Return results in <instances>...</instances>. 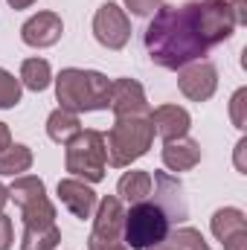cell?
<instances>
[{
  "label": "cell",
  "mask_w": 247,
  "mask_h": 250,
  "mask_svg": "<svg viewBox=\"0 0 247 250\" xmlns=\"http://www.w3.org/2000/svg\"><path fill=\"white\" fill-rule=\"evenodd\" d=\"M247 99V90L242 87V90H236V96H233V102H230V117H233V125L236 128H245L247 125V117H245V102Z\"/></svg>",
  "instance_id": "obj_25"
},
{
  "label": "cell",
  "mask_w": 247,
  "mask_h": 250,
  "mask_svg": "<svg viewBox=\"0 0 247 250\" xmlns=\"http://www.w3.org/2000/svg\"><path fill=\"white\" fill-rule=\"evenodd\" d=\"M108 90H111L108 76H102L96 70L67 67L56 79V96H59L64 111H73V114L105 111L108 108Z\"/></svg>",
  "instance_id": "obj_2"
},
{
  "label": "cell",
  "mask_w": 247,
  "mask_h": 250,
  "mask_svg": "<svg viewBox=\"0 0 247 250\" xmlns=\"http://www.w3.org/2000/svg\"><path fill=\"white\" fill-rule=\"evenodd\" d=\"M62 32H64V23H62V18H59L56 12H38V15H32V18L21 26L23 44L38 47V50H41V47L59 44Z\"/></svg>",
  "instance_id": "obj_13"
},
{
  "label": "cell",
  "mask_w": 247,
  "mask_h": 250,
  "mask_svg": "<svg viewBox=\"0 0 247 250\" xmlns=\"http://www.w3.org/2000/svg\"><path fill=\"white\" fill-rule=\"evenodd\" d=\"M6 201H9V189L0 184V212H3V207H6Z\"/></svg>",
  "instance_id": "obj_30"
},
{
  "label": "cell",
  "mask_w": 247,
  "mask_h": 250,
  "mask_svg": "<svg viewBox=\"0 0 247 250\" xmlns=\"http://www.w3.org/2000/svg\"><path fill=\"white\" fill-rule=\"evenodd\" d=\"M117 198L125 204H140V201H148L151 198V175L143 172V169H131L120 178V187H117Z\"/></svg>",
  "instance_id": "obj_17"
},
{
  "label": "cell",
  "mask_w": 247,
  "mask_h": 250,
  "mask_svg": "<svg viewBox=\"0 0 247 250\" xmlns=\"http://www.w3.org/2000/svg\"><path fill=\"white\" fill-rule=\"evenodd\" d=\"M32 3H35V0H9V6H12V9H29Z\"/></svg>",
  "instance_id": "obj_29"
},
{
  "label": "cell",
  "mask_w": 247,
  "mask_h": 250,
  "mask_svg": "<svg viewBox=\"0 0 247 250\" xmlns=\"http://www.w3.org/2000/svg\"><path fill=\"white\" fill-rule=\"evenodd\" d=\"M169 215L160 209V204L154 201H140L131 204V209L125 212L123 224V242L134 250H148L160 245L169 236Z\"/></svg>",
  "instance_id": "obj_5"
},
{
  "label": "cell",
  "mask_w": 247,
  "mask_h": 250,
  "mask_svg": "<svg viewBox=\"0 0 247 250\" xmlns=\"http://www.w3.org/2000/svg\"><path fill=\"white\" fill-rule=\"evenodd\" d=\"M9 146H12V134H9V125L0 123V151H3V148H9Z\"/></svg>",
  "instance_id": "obj_28"
},
{
  "label": "cell",
  "mask_w": 247,
  "mask_h": 250,
  "mask_svg": "<svg viewBox=\"0 0 247 250\" xmlns=\"http://www.w3.org/2000/svg\"><path fill=\"white\" fill-rule=\"evenodd\" d=\"M67 146V172L84 184H99L105 178V166H108V154H105V134L102 131H79Z\"/></svg>",
  "instance_id": "obj_4"
},
{
  "label": "cell",
  "mask_w": 247,
  "mask_h": 250,
  "mask_svg": "<svg viewBox=\"0 0 247 250\" xmlns=\"http://www.w3.org/2000/svg\"><path fill=\"white\" fill-rule=\"evenodd\" d=\"M93 35L108 50H123L131 38V21L117 3H102L93 15Z\"/></svg>",
  "instance_id": "obj_7"
},
{
  "label": "cell",
  "mask_w": 247,
  "mask_h": 250,
  "mask_svg": "<svg viewBox=\"0 0 247 250\" xmlns=\"http://www.w3.org/2000/svg\"><path fill=\"white\" fill-rule=\"evenodd\" d=\"M145 50L157 67L181 70L206 56V44L198 32L195 0L184 6H160L145 29Z\"/></svg>",
  "instance_id": "obj_1"
},
{
  "label": "cell",
  "mask_w": 247,
  "mask_h": 250,
  "mask_svg": "<svg viewBox=\"0 0 247 250\" xmlns=\"http://www.w3.org/2000/svg\"><path fill=\"white\" fill-rule=\"evenodd\" d=\"M82 131V123H79V114H73V111H53L50 117H47V137L53 140V143H70L76 134Z\"/></svg>",
  "instance_id": "obj_18"
},
{
  "label": "cell",
  "mask_w": 247,
  "mask_h": 250,
  "mask_svg": "<svg viewBox=\"0 0 247 250\" xmlns=\"http://www.w3.org/2000/svg\"><path fill=\"white\" fill-rule=\"evenodd\" d=\"M195 18H198V32L206 47L227 41L233 29L239 26L230 0H201V3L195 0Z\"/></svg>",
  "instance_id": "obj_6"
},
{
  "label": "cell",
  "mask_w": 247,
  "mask_h": 250,
  "mask_svg": "<svg viewBox=\"0 0 247 250\" xmlns=\"http://www.w3.org/2000/svg\"><path fill=\"white\" fill-rule=\"evenodd\" d=\"M44 195H47V187H44V181L35 178V175H21V178H15V184L9 187V198H12L18 207H26V204H32V201L44 198Z\"/></svg>",
  "instance_id": "obj_21"
},
{
  "label": "cell",
  "mask_w": 247,
  "mask_h": 250,
  "mask_svg": "<svg viewBox=\"0 0 247 250\" xmlns=\"http://www.w3.org/2000/svg\"><path fill=\"white\" fill-rule=\"evenodd\" d=\"M163 245L169 250H209L206 239H204L198 230H192V227H178V230H172V233L163 239Z\"/></svg>",
  "instance_id": "obj_22"
},
{
  "label": "cell",
  "mask_w": 247,
  "mask_h": 250,
  "mask_svg": "<svg viewBox=\"0 0 247 250\" xmlns=\"http://www.w3.org/2000/svg\"><path fill=\"white\" fill-rule=\"evenodd\" d=\"M151 192H154V204H160V209L169 215V221H184L189 215L184 198V184L166 172H154L151 175Z\"/></svg>",
  "instance_id": "obj_11"
},
{
  "label": "cell",
  "mask_w": 247,
  "mask_h": 250,
  "mask_svg": "<svg viewBox=\"0 0 247 250\" xmlns=\"http://www.w3.org/2000/svg\"><path fill=\"white\" fill-rule=\"evenodd\" d=\"M151 125H154V134H160L163 140H175V137H184L189 131V111L181 105H160L151 111Z\"/></svg>",
  "instance_id": "obj_16"
},
{
  "label": "cell",
  "mask_w": 247,
  "mask_h": 250,
  "mask_svg": "<svg viewBox=\"0 0 247 250\" xmlns=\"http://www.w3.org/2000/svg\"><path fill=\"white\" fill-rule=\"evenodd\" d=\"M163 6V0H125V9H131V15L137 18H148Z\"/></svg>",
  "instance_id": "obj_26"
},
{
  "label": "cell",
  "mask_w": 247,
  "mask_h": 250,
  "mask_svg": "<svg viewBox=\"0 0 247 250\" xmlns=\"http://www.w3.org/2000/svg\"><path fill=\"white\" fill-rule=\"evenodd\" d=\"M21 79H15L9 70L0 67V108H15L21 102Z\"/></svg>",
  "instance_id": "obj_24"
},
{
  "label": "cell",
  "mask_w": 247,
  "mask_h": 250,
  "mask_svg": "<svg viewBox=\"0 0 247 250\" xmlns=\"http://www.w3.org/2000/svg\"><path fill=\"white\" fill-rule=\"evenodd\" d=\"M108 108L117 117H151V108L145 102V90L134 79H114L111 82Z\"/></svg>",
  "instance_id": "obj_8"
},
{
  "label": "cell",
  "mask_w": 247,
  "mask_h": 250,
  "mask_svg": "<svg viewBox=\"0 0 247 250\" xmlns=\"http://www.w3.org/2000/svg\"><path fill=\"white\" fill-rule=\"evenodd\" d=\"M59 242H62L59 224L56 227H41V230H23L21 250H56Z\"/></svg>",
  "instance_id": "obj_23"
},
{
  "label": "cell",
  "mask_w": 247,
  "mask_h": 250,
  "mask_svg": "<svg viewBox=\"0 0 247 250\" xmlns=\"http://www.w3.org/2000/svg\"><path fill=\"white\" fill-rule=\"evenodd\" d=\"M154 140L151 117H117L114 128L105 137V154L114 169H125L140 160Z\"/></svg>",
  "instance_id": "obj_3"
},
{
  "label": "cell",
  "mask_w": 247,
  "mask_h": 250,
  "mask_svg": "<svg viewBox=\"0 0 247 250\" xmlns=\"http://www.w3.org/2000/svg\"><path fill=\"white\" fill-rule=\"evenodd\" d=\"M163 163L172 172H189V169H195L201 163V146H198V140H192L186 134L184 137H175V140H166V146H163Z\"/></svg>",
  "instance_id": "obj_15"
},
{
  "label": "cell",
  "mask_w": 247,
  "mask_h": 250,
  "mask_svg": "<svg viewBox=\"0 0 247 250\" xmlns=\"http://www.w3.org/2000/svg\"><path fill=\"white\" fill-rule=\"evenodd\" d=\"M123 224H125V209L123 201L117 195H105L96 207L93 218V242H123Z\"/></svg>",
  "instance_id": "obj_10"
},
{
  "label": "cell",
  "mask_w": 247,
  "mask_h": 250,
  "mask_svg": "<svg viewBox=\"0 0 247 250\" xmlns=\"http://www.w3.org/2000/svg\"><path fill=\"white\" fill-rule=\"evenodd\" d=\"M12 248V218L0 212V250Z\"/></svg>",
  "instance_id": "obj_27"
},
{
  "label": "cell",
  "mask_w": 247,
  "mask_h": 250,
  "mask_svg": "<svg viewBox=\"0 0 247 250\" xmlns=\"http://www.w3.org/2000/svg\"><path fill=\"white\" fill-rule=\"evenodd\" d=\"M59 198L62 204L76 215V218H93V209H96V192L87 187L84 181L79 178H64L59 184Z\"/></svg>",
  "instance_id": "obj_14"
},
{
  "label": "cell",
  "mask_w": 247,
  "mask_h": 250,
  "mask_svg": "<svg viewBox=\"0 0 247 250\" xmlns=\"http://www.w3.org/2000/svg\"><path fill=\"white\" fill-rule=\"evenodd\" d=\"M50 82H53V70L44 59H26L21 64V84L23 87L38 93V90H47Z\"/></svg>",
  "instance_id": "obj_20"
},
{
  "label": "cell",
  "mask_w": 247,
  "mask_h": 250,
  "mask_svg": "<svg viewBox=\"0 0 247 250\" xmlns=\"http://www.w3.org/2000/svg\"><path fill=\"white\" fill-rule=\"evenodd\" d=\"M29 166H32V151H29V146L15 143V146H9V148L0 151V175L21 178L23 172H29Z\"/></svg>",
  "instance_id": "obj_19"
},
{
  "label": "cell",
  "mask_w": 247,
  "mask_h": 250,
  "mask_svg": "<svg viewBox=\"0 0 247 250\" xmlns=\"http://www.w3.org/2000/svg\"><path fill=\"white\" fill-rule=\"evenodd\" d=\"M212 233L224 250H247V218L239 207H224L212 215Z\"/></svg>",
  "instance_id": "obj_12"
},
{
  "label": "cell",
  "mask_w": 247,
  "mask_h": 250,
  "mask_svg": "<svg viewBox=\"0 0 247 250\" xmlns=\"http://www.w3.org/2000/svg\"><path fill=\"white\" fill-rule=\"evenodd\" d=\"M178 87H181V93H184L186 99L206 102L215 93V87H218V70H215V64L192 62V64H186V67H181Z\"/></svg>",
  "instance_id": "obj_9"
}]
</instances>
